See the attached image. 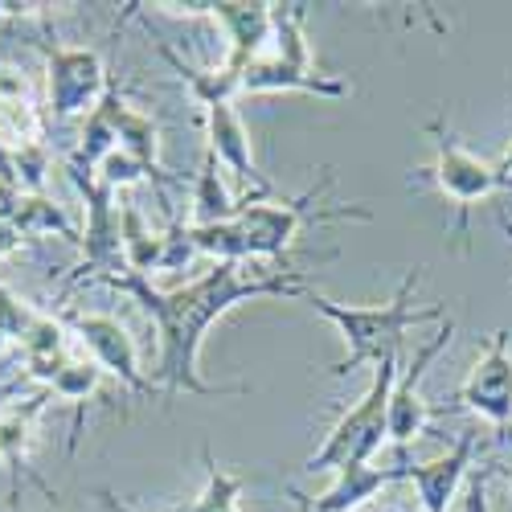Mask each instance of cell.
Instances as JSON below:
<instances>
[{"label": "cell", "mask_w": 512, "mask_h": 512, "mask_svg": "<svg viewBox=\"0 0 512 512\" xmlns=\"http://www.w3.org/2000/svg\"><path fill=\"white\" fill-rule=\"evenodd\" d=\"M455 402L488 418L492 426H512V332L508 328H496L484 340V353L467 369Z\"/></svg>", "instance_id": "cell-7"}, {"label": "cell", "mask_w": 512, "mask_h": 512, "mask_svg": "<svg viewBox=\"0 0 512 512\" xmlns=\"http://www.w3.org/2000/svg\"><path fill=\"white\" fill-rule=\"evenodd\" d=\"M127 111H132V107H127V91L111 78L103 99H99V107L87 115V123H82L78 148L66 156V164L87 168V173H99V164L119 148V123H123Z\"/></svg>", "instance_id": "cell-15"}, {"label": "cell", "mask_w": 512, "mask_h": 512, "mask_svg": "<svg viewBox=\"0 0 512 512\" xmlns=\"http://www.w3.org/2000/svg\"><path fill=\"white\" fill-rule=\"evenodd\" d=\"M5 394H9V390H5V386H0V398H5Z\"/></svg>", "instance_id": "cell-24"}, {"label": "cell", "mask_w": 512, "mask_h": 512, "mask_svg": "<svg viewBox=\"0 0 512 512\" xmlns=\"http://www.w3.org/2000/svg\"><path fill=\"white\" fill-rule=\"evenodd\" d=\"M472 455H476V435L463 431L439 459L431 463H410V484L418 488L422 512H447L455 492L472 476Z\"/></svg>", "instance_id": "cell-13"}, {"label": "cell", "mask_w": 512, "mask_h": 512, "mask_svg": "<svg viewBox=\"0 0 512 512\" xmlns=\"http://www.w3.org/2000/svg\"><path fill=\"white\" fill-rule=\"evenodd\" d=\"M238 209H242V201L226 189V181L218 173V156L205 152L197 177H193V222L189 226H222V222H234Z\"/></svg>", "instance_id": "cell-17"}, {"label": "cell", "mask_w": 512, "mask_h": 512, "mask_svg": "<svg viewBox=\"0 0 512 512\" xmlns=\"http://www.w3.org/2000/svg\"><path fill=\"white\" fill-rule=\"evenodd\" d=\"M422 271L426 267H414L402 275V283L394 287L390 300L381 304H336L328 295H320L316 287L304 295V300L340 328L345 336L349 353L340 357L332 369V377H349L353 369L361 365H386V361H402V345H406V332L418 328V324H443L447 320V308L443 304H431V308H414V291L422 283Z\"/></svg>", "instance_id": "cell-2"}, {"label": "cell", "mask_w": 512, "mask_h": 512, "mask_svg": "<svg viewBox=\"0 0 512 512\" xmlns=\"http://www.w3.org/2000/svg\"><path fill=\"white\" fill-rule=\"evenodd\" d=\"M508 488H512V476H508Z\"/></svg>", "instance_id": "cell-26"}, {"label": "cell", "mask_w": 512, "mask_h": 512, "mask_svg": "<svg viewBox=\"0 0 512 512\" xmlns=\"http://www.w3.org/2000/svg\"><path fill=\"white\" fill-rule=\"evenodd\" d=\"M336 185V173L324 168V177L300 193V197H283V201H271V197H242V209H238V234L246 242V259L250 263H275V267H291L287 263V250L295 242L308 222H340V218H357V222H373V213L365 205H340V209H320V197Z\"/></svg>", "instance_id": "cell-3"}, {"label": "cell", "mask_w": 512, "mask_h": 512, "mask_svg": "<svg viewBox=\"0 0 512 512\" xmlns=\"http://www.w3.org/2000/svg\"><path fill=\"white\" fill-rule=\"evenodd\" d=\"M398 480H410V463H398V467L349 463V467H340L336 472V484L324 496H304L295 488H291V496L300 500V512H353L365 500H373L386 484H398Z\"/></svg>", "instance_id": "cell-12"}, {"label": "cell", "mask_w": 512, "mask_h": 512, "mask_svg": "<svg viewBox=\"0 0 512 512\" xmlns=\"http://www.w3.org/2000/svg\"><path fill=\"white\" fill-rule=\"evenodd\" d=\"M41 410H46V394H37L25 406H13V410L0 414V463H5V472H9V496L13 500L21 492V476L29 484H37L50 500H58V492L29 467V431H33V422H37Z\"/></svg>", "instance_id": "cell-16"}, {"label": "cell", "mask_w": 512, "mask_h": 512, "mask_svg": "<svg viewBox=\"0 0 512 512\" xmlns=\"http://www.w3.org/2000/svg\"><path fill=\"white\" fill-rule=\"evenodd\" d=\"M304 9L308 5H275V29H271V58L295 66V70H316V58L304 37Z\"/></svg>", "instance_id": "cell-19"}, {"label": "cell", "mask_w": 512, "mask_h": 512, "mask_svg": "<svg viewBox=\"0 0 512 512\" xmlns=\"http://www.w3.org/2000/svg\"><path fill=\"white\" fill-rule=\"evenodd\" d=\"M426 136L435 144V164L426 168V173H431V181L439 185V193L459 209V234L467 246V213H472L484 197L512 189V181L500 173V164H488L472 148H463V140L451 132V123L443 115L426 123Z\"/></svg>", "instance_id": "cell-5"}, {"label": "cell", "mask_w": 512, "mask_h": 512, "mask_svg": "<svg viewBox=\"0 0 512 512\" xmlns=\"http://www.w3.org/2000/svg\"><path fill=\"white\" fill-rule=\"evenodd\" d=\"M119 238H123V267L127 271L152 275L164 267V234H152L132 205L119 209Z\"/></svg>", "instance_id": "cell-18"}, {"label": "cell", "mask_w": 512, "mask_h": 512, "mask_svg": "<svg viewBox=\"0 0 512 512\" xmlns=\"http://www.w3.org/2000/svg\"><path fill=\"white\" fill-rule=\"evenodd\" d=\"M402 361H386L373 369L369 390L336 418V426L328 431V439L320 443V451L308 455L304 472H340L349 463H369L381 443L390 439V394H394V381H398Z\"/></svg>", "instance_id": "cell-4"}, {"label": "cell", "mask_w": 512, "mask_h": 512, "mask_svg": "<svg viewBox=\"0 0 512 512\" xmlns=\"http://www.w3.org/2000/svg\"><path fill=\"white\" fill-rule=\"evenodd\" d=\"M279 91H304V95H320V99H349L353 82L324 74V70H295L271 54H259L254 62H246L242 70V95H279Z\"/></svg>", "instance_id": "cell-11"}, {"label": "cell", "mask_w": 512, "mask_h": 512, "mask_svg": "<svg viewBox=\"0 0 512 512\" xmlns=\"http://www.w3.org/2000/svg\"><path fill=\"white\" fill-rule=\"evenodd\" d=\"M99 500H103V508H107V512H132L127 504H119V496H115V492H107V488L99 492ZM173 512H185V508H173Z\"/></svg>", "instance_id": "cell-22"}, {"label": "cell", "mask_w": 512, "mask_h": 512, "mask_svg": "<svg viewBox=\"0 0 512 512\" xmlns=\"http://www.w3.org/2000/svg\"><path fill=\"white\" fill-rule=\"evenodd\" d=\"M500 173L512 181V140H508V144H504V152H500Z\"/></svg>", "instance_id": "cell-23"}, {"label": "cell", "mask_w": 512, "mask_h": 512, "mask_svg": "<svg viewBox=\"0 0 512 512\" xmlns=\"http://www.w3.org/2000/svg\"><path fill=\"white\" fill-rule=\"evenodd\" d=\"M496 476V467H480V472L467 476L463 484V508L459 512H492V496H488V480Z\"/></svg>", "instance_id": "cell-21"}, {"label": "cell", "mask_w": 512, "mask_h": 512, "mask_svg": "<svg viewBox=\"0 0 512 512\" xmlns=\"http://www.w3.org/2000/svg\"><path fill=\"white\" fill-rule=\"evenodd\" d=\"M0 349H5V336H0Z\"/></svg>", "instance_id": "cell-25"}, {"label": "cell", "mask_w": 512, "mask_h": 512, "mask_svg": "<svg viewBox=\"0 0 512 512\" xmlns=\"http://www.w3.org/2000/svg\"><path fill=\"white\" fill-rule=\"evenodd\" d=\"M226 29V41H230V58H226V70L242 74L246 62H254L259 54H267L271 46V29H275V5H238V0H218L209 13Z\"/></svg>", "instance_id": "cell-14"}, {"label": "cell", "mask_w": 512, "mask_h": 512, "mask_svg": "<svg viewBox=\"0 0 512 512\" xmlns=\"http://www.w3.org/2000/svg\"><path fill=\"white\" fill-rule=\"evenodd\" d=\"M451 336H455V320L447 316L435 328V336L426 340V345H418L414 357L398 369L394 394H390V439L398 447H410L426 426H431V406H426V398H422V377H426V369L435 365V357L451 345Z\"/></svg>", "instance_id": "cell-9"}, {"label": "cell", "mask_w": 512, "mask_h": 512, "mask_svg": "<svg viewBox=\"0 0 512 512\" xmlns=\"http://www.w3.org/2000/svg\"><path fill=\"white\" fill-rule=\"evenodd\" d=\"M205 111V132H209V148L218 156V164H226L230 173L246 185V197L254 189V197H271L275 185L267 173H259V164H254V152H250V136H246V127H242V115L234 103H209L201 107Z\"/></svg>", "instance_id": "cell-10"}, {"label": "cell", "mask_w": 512, "mask_h": 512, "mask_svg": "<svg viewBox=\"0 0 512 512\" xmlns=\"http://www.w3.org/2000/svg\"><path fill=\"white\" fill-rule=\"evenodd\" d=\"M205 488H201V496L185 508V512H242V504H238V496H242V476H234V472H226V467L213 459V451L205 447Z\"/></svg>", "instance_id": "cell-20"}, {"label": "cell", "mask_w": 512, "mask_h": 512, "mask_svg": "<svg viewBox=\"0 0 512 512\" xmlns=\"http://www.w3.org/2000/svg\"><path fill=\"white\" fill-rule=\"evenodd\" d=\"M62 324L78 336V345L91 353V361L111 373L119 386L132 394V398H152L160 386L156 377H148L140 369V353H136V340L127 336V328L115 316H99V312H62Z\"/></svg>", "instance_id": "cell-6"}, {"label": "cell", "mask_w": 512, "mask_h": 512, "mask_svg": "<svg viewBox=\"0 0 512 512\" xmlns=\"http://www.w3.org/2000/svg\"><path fill=\"white\" fill-rule=\"evenodd\" d=\"M46 91H50V115L70 119V115H91L107 91V70L95 50H46Z\"/></svg>", "instance_id": "cell-8"}, {"label": "cell", "mask_w": 512, "mask_h": 512, "mask_svg": "<svg viewBox=\"0 0 512 512\" xmlns=\"http://www.w3.org/2000/svg\"><path fill=\"white\" fill-rule=\"evenodd\" d=\"M111 291H123L152 316L156 336H160V361H156V386L164 398L193 394V398H234L250 394L246 381L238 386H213L201 381L197 357H201V340L213 320H222L230 308L246 300H267V295H295L304 300L312 291V271H295V267H275V263H218L205 271L201 279L177 287V291H156L148 275L136 271H115L103 275Z\"/></svg>", "instance_id": "cell-1"}]
</instances>
